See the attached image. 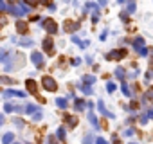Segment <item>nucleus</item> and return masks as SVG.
I'll return each instance as SVG.
<instances>
[{"mask_svg": "<svg viewBox=\"0 0 153 144\" xmlns=\"http://www.w3.org/2000/svg\"><path fill=\"white\" fill-rule=\"evenodd\" d=\"M42 27H43V31H47L49 34H58V31H59L58 24H56L52 18H43V20H42Z\"/></svg>", "mask_w": 153, "mask_h": 144, "instance_id": "1", "label": "nucleus"}, {"mask_svg": "<svg viewBox=\"0 0 153 144\" xmlns=\"http://www.w3.org/2000/svg\"><path fill=\"white\" fill-rule=\"evenodd\" d=\"M42 87H43L47 92L58 90V83H56V79H54L52 76H43V78H42Z\"/></svg>", "mask_w": 153, "mask_h": 144, "instance_id": "2", "label": "nucleus"}, {"mask_svg": "<svg viewBox=\"0 0 153 144\" xmlns=\"http://www.w3.org/2000/svg\"><path fill=\"white\" fill-rule=\"evenodd\" d=\"M126 58V49H114L112 52L106 54V59H124Z\"/></svg>", "mask_w": 153, "mask_h": 144, "instance_id": "3", "label": "nucleus"}, {"mask_svg": "<svg viewBox=\"0 0 153 144\" xmlns=\"http://www.w3.org/2000/svg\"><path fill=\"white\" fill-rule=\"evenodd\" d=\"M131 47H133L137 52L144 50V49H146V42H144V38H142V36H135V38L131 40Z\"/></svg>", "mask_w": 153, "mask_h": 144, "instance_id": "4", "label": "nucleus"}, {"mask_svg": "<svg viewBox=\"0 0 153 144\" xmlns=\"http://www.w3.org/2000/svg\"><path fill=\"white\" fill-rule=\"evenodd\" d=\"M31 61H33L38 68H42V67L45 65V61H43V54H42V52H38V50H34V52L31 54Z\"/></svg>", "mask_w": 153, "mask_h": 144, "instance_id": "5", "label": "nucleus"}, {"mask_svg": "<svg viewBox=\"0 0 153 144\" xmlns=\"http://www.w3.org/2000/svg\"><path fill=\"white\" fill-rule=\"evenodd\" d=\"M43 50L47 52V54H54V42H52V38L51 36H47L45 40H43Z\"/></svg>", "mask_w": 153, "mask_h": 144, "instance_id": "6", "label": "nucleus"}, {"mask_svg": "<svg viewBox=\"0 0 153 144\" xmlns=\"http://www.w3.org/2000/svg\"><path fill=\"white\" fill-rule=\"evenodd\" d=\"M97 110L101 112V115H105V117H108V119H115V115L105 108V101H103V99H99V101H97Z\"/></svg>", "mask_w": 153, "mask_h": 144, "instance_id": "7", "label": "nucleus"}, {"mask_svg": "<svg viewBox=\"0 0 153 144\" xmlns=\"http://www.w3.org/2000/svg\"><path fill=\"white\" fill-rule=\"evenodd\" d=\"M25 87H27V92H29V94H33V96L38 94V85H36L34 79H27V81H25Z\"/></svg>", "mask_w": 153, "mask_h": 144, "instance_id": "8", "label": "nucleus"}, {"mask_svg": "<svg viewBox=\"0 0 153 144\" xmlns=\"http://www.w3.org/2000/svg\"><path fill=\"white\" fill-rule=\"evenodd\" d=\"M2 96L4 97H25V92H20V90H11V88H7V90H4L2 92Z\"/></svg>", "mask_w": 153, "mask_h": 144, "instance_id": "9", "label": "nucleus"}, {"mask_svg": "<svg viewBox=\"0 0 153 144\" xmlns=\"http://www.w3.org/2000/svg\"><path fill=\"white\" fill-rule=\"evenodd\" d=\"M63 29H65V31H68V33H72V31H78V29H79V24H78V22L65 20V24H63Z\"/></svg>", "mask_w": 153, "mask_h": 144, "instance_id": "10", "label": "nucleus"}, {"mask_svg": "<svg viewBox=\"0 0 153 144\" xmlns=\"http://www.w3.org/2000/svg\"><path fill=\"white\" fill-rule=\"evenodd\" d=\"M9 13H11L13 16H25V15H24V11L20 9V6H18V4H11V6H9Z\"/></svg>", "mask_w": 153, "mask_h": 144, "instance_id": "11", "label": "nucleus"}, {"mask_svg": "<svg viewBox=\"0 0 153 144\" xmlns=\"http://www.w3.org/2000/svg\"><path fill=\"white\" fill-rule=\"evenodd\" d=\"M2 144H15V133H13V131L4 133V137H2Z\"/></svg>", "mask_w": 153, "mask_h": 144, "instance_id": "12", "label": "nucleus"}, {"mask_svg": "<svg viewBox=\"0 0 153 144\" xmlns=\"http://www.w3.org/2000/svg\"><path fill=\"white\" fill-rule=\"evenodd\" d=\"M85 106H87V103H85L83 99H74V110H76V112H83Z\"/></svg>", "mask_w": 153, "mask_h": 144, "instance_id": "13", "label": "nucleus"}, {"mask_svg": "<svg viewBox=\"0 0 153 144\" xmlns=\"http://www.w3.org/2000/svg\"><path fill=\"white\" fill-rule=\"evenodd\" d=\"M16 29H18L22 34H25V33H27V29H29V24H27V22H24V20H18V22H16Z\"/></svg>", "mask_w": 153, "mask_h": 144, "instance_id": "14", "label": "nucleus"}, {"mask_svg": "<svg viewBox=\"0 0 153 144\" xmlns=\"http://www.w3.org/2000/svg\"><path fill=\"white\" fill-rule=\"evenodd\" d=\"M65 122L68 128H74L76 124H78V117H74V115H65Z\"/></svg>", "mask_w": 153, "mask_h": 144, "instance_id": "15", "label": "nucleus"}, {"mask_svg": "<svg viewBox=\"0 0 153 144\" xmlns=\"http://www.w3.org/2000/svg\"><path fill=\"white\" fill-rule=\"evenodd\" d=\"M121 90H123V94H124L126 97H131V96H133L131 87H128V83H124V81H123V85H121Z\"/></svg>", "mask_w": 153, "mask_h": 144, "instance_id": "16", "label": "nucleus"}, {"mask_svg": "<svg viewBox=\"0 0 153 144\" xmlns=\"http://www.w3.org/2000/svg\"><path fill=\"white\" fill-rule=\"evenodd\" d=\"M83 83L92 87V85L96 83V76H92V74H85V76H83Z\"/></svg>", "mask_w": 153, "mask_h": 144, "instance_id": "17", "label": "nucleus"}, {"mask_svg": "<svg viewBox=\"0 0 153 144\" xmlns=\"http://www.w3.org/2000/svg\"><path fill=\"white\" fill-rule=\"evenodd\" d=\"M114 74H115V78H117V79H121V81H123V79H124V74H126V70H124L123 67H117Z\"/></svg>", "mask_w": 153, "mask_h": 144, "instance_id": "18", "label": "nucleus"}, {"mask_svg": "<svg viewBox=\"0 0 153 144\" xmlns=\"http://www.w3.org/2000/svg\"><path fill=\"white\" fill-rule=\"evenodd\" d=\"M16 4L20 6V9L24 11V15H27V13L33 11V6H29V4H25V2H16Z\"/></svg>", "mask_w": 153, "mask_h": 144, "instance_id": "19", "label": "nucleus"}, {"mask_svg": "<svg viewBox=\"0 0 153 144\" xmlns=\"http://www.w3.org/2000/svg\"><path fill=\"white\" fill-rule=\"evenodd\" d=\"M56 105H58V108H61V110H65V108L68 106V101H67L65 97H59V99H56Z\"/></svg>", "mask_w": 153, "mask_h": 144, "instance_id": "20", "label": "nucleus"}, {"mask_svg": "<svg viewBox=\"0 0 153 144\" xmlns=\"http://www.w3.org/2000/svg\"><path fill=\"white\" fill-rule=\"evenodd\" d=\"M36 112H40V108L38 106H34V105H25V114H36Z\"/></svg>", "mask_w": 153, "mask_h": 144, "instance_id": "21", "label": "nucleus"}, {"mask_svg": "<svg viewBox=\"0 0 153 144\" xmlns=\"http://www.w3.org/2000/svg\"><path fill=\"white\" fill-rule=\"evenodd\" d=\"M56 137H58L59 140H65V137H67V133H65V126H59V128H58Z\"/></svg>", "mask_w": 153, "mask_h": 144, "instance_id": "22", "label": "nucleus"}, {"mask_svg": "<svg viewBox=\"0 0 153 144\" xmlns=\"http://www.w3.org/2000/svg\"><path fill=\"white\" fill-rule=\"evenodd\" d=\"M88 121H90L96 128H99V122H97V117H96V114H94V112H88Z\"/></svg>", "mask_w": 153, "mask_h": 144, "instance_id": "23", "label": "nucleus"}, {"mask_svg": "<svg viewBox=\"0 0 153 144\" xmlns=\"http://www.w3.org/2000/svg\"><path fill=\"white\" fill-rule=\"evenodd\" d=\"M148 121H149V115H148V112H144V114H140L139 115V122L144 126V124H148Z\"/></svg>", "mask_w": 153, "mask_h": 144, "instance_id": "24", "label": "nucleus"}, {"mask_svg": "<svg viewBox=\"0 0 153 144\" xmlns=\"http://www.w3.org/2000/svg\"><path fill=\"white\" fill-rule=\"evenodd\" d=\"M79 88H81V90H83L87 96H92V94H94V90H92V87H90V85H85V83H83Z\"/></svg>", "mask_w": 153, "mask_h": 144, "instance_id": "25", "label": "nucleus"}, {"mask_svg": "<svg viewBox=\"0 0 153 144\" xmlns=\"http://www.w3.org/2000/svg\"><path fill=\"white\" fill-rule=\"evenodd\" d=\"M135 9H137L135 2H128V6H126V13H128V15H131V13H135Z\"/></svg>", "mask_w": 153, "mask_h": 144, "instance_id": "26", "label": "nucleus"}, {"mask_svg": "<svg viewBox=\"0 0 153 144\" xmlns=\"http://www.w3.org/2000/svg\"><path fill=\"white\" fill-rule=\"evenodd\" d=\"M20 45H22V47H31V45H33V40H31V38H22V40H20Z\"/></svg>", "mask_w": 153, "mask_h": 144, "instance_id": "27", "label": "nucleus"}, {"mask_svg": "<svg viewBox=\"0 0 153 144\" xmlns=\"http://www.w3.org/2000/svg\"><path fill=\"white\" fill-rule=\"evenodd\" d=\"M115 88H117V85H115L114 81H108V83H106V90H108L110 94H114V92H115Z\"/></svg>", "mask_w": 153, "mask_h": 144, "instance_id": "28", "label": "nucleus"}, {"mask_svg": "<svg viewBox=\"0 0 153 144\" xmlns=\"http://www.w3.org/2000/svg\"><path fill=\"white\" fill-rule=\"evenodd\" d=\"M133 133H135V128H126V130L123 131L124 137H133Z\"/></svg>", "mask_w": 153, "mask_h": 144, "instance_id": "29", "label": "nucleus"}, {"mask_svg": "<svg viewBox=\"0 0 153 144\" xmlns=\"http://www.w3.org/2000/svg\"><path fill=\"white\" fill-rule=\"evenodd\" d=\"M151 97H153V90H148V92L142 96V103H146V101H148V99H151Z\"/></svg>", "mask_w": 153, "mask_h": 144, "instance_id": "30", "label": "nucleus"}, {"mask_svg": "<svg viewBox=\"0 0 153 144\" xmlns=\"http://www.w3.org/2000/svg\"><path fill=\"white\" fill-rule=\"evenodd\" d=\"M92 22H94V24L99 22V9H96V11L92 13Z\"/></svg>", "mask_w": 153, "mask_h": 144, "instance_id": "31", "label": "nucleus"}, {"mask_svg": "<svg viewBox=\"0 0 153 144\" xmlns=\"http://www.w3.org/2000/svg\"><path fill=\"white\" fill-rule=\"evenodd\" d=\"M15 108H16V106H13L11 103H4V110H6V112H15Z\"/></svg>", "mask_w": 153, "mask_h": 144, "instance_id": "32", "label": "nucleus"}, {"mask_svg": "<svg viewBox=\"0 0 153 144\" xmlns=\"http://www.w3.org/2000/svg\"><path fill=\"white\" fill-rule=\"evenodd\" d=\"M56 139H58V137H56V135H49V137H47V140H45V142H47V144H56Z\"/></svg>", "mask_w": 153, "mask_h": 144, "instance_id": "33", "label": "nucleus"}, {"mask_svg": "<svg viewBox=\"0 0 153 144\" xmlns=\"http://www.w3.org/2000/svg\"><path fill=\"white\" fill-rule=\"evenodd\" d=\"M0 81H2L4 85H9V83H15V81H13L11 78H7V76H2V79H0Z\"/></svg>", "mask_w": 153, "mask_h": 144, "instance_id": "34", "label": "nucleus"}, {"mask_svg": "<svg viewBox=\"0 0 153 144\" xmlns=\"http://www.w3.org/2000/svg\"><path fill=\"white\" fill-rule=\"evenodd\" d=\"M119 16H121V20H123V22H128V20H130V15H128L126 11H123V13H121Z\"/></svg>", "mask_w": 153, "mask_h": 144, "instance_id": "35", "label": "nucleus"}, {"mask_svg": "<svg viewBox=\"0 0 153 144\" xmlns=\"http://www.w3.org/2000/svg\"><path fill=\"white\" fill-rule=\"evenodd\" d=\"M42 117H43V114H42V110H40V112H36V114L33 115V121H40Z\"/></svg>", "mask_w": 153, "mask_h": 144, "instance_id": "36", "label": "nucleus"}, {"mask_svg": "<svg viewBox=\"0 0 153 144\" xmlns=\"http://www.w3.org/2000/svg\"><path fill=\"white\" fill-rule=\"evenodd\" d=\"M83 144H92V135H90V133L83 139Z\"/></svg>", "mask_w": 153, "mask_h": 144, "instance_id": "37", "label": "nucleus"}, {"mask_svg": "<svg viewBox=\"0 0 153 144\" xmlns=\"http://www.w3.org/2000/svg\"><path fill=\"white\" fill-rule=\"evenodd\" d=\"M72 42H74V43H78V45H79V47H81V43H83V40H79V38H78V36H76V34H74V36H72Z\"/></svg>", "mask_w": 153, "mask_h": 144, "instance_id": "38", "label": "nucleus"}, {"mask_svg": "<svg viewBox=\"0 0 153 144\" xmlns=\"http://www.w3.org/2000/svg\"><path fill=\"white\" fill-rule=\"evenodd\" d=\"M70 63H72V65H74V67H78V65H79V63H81V58H74V59H72V61H70Z\"/></svg>", "mask_w": 153, "mask_h": 144, "instance_id": "39", "label": "nucleus"}, {"mask_svg": "<svg viewBox=\"0 0 153 144\" xmlns=\"http://www.w3.org/2000/svg\"><path fill=\"white\" fill-rule=\"evenodd\" d=\"M0 9H2V11H9V6L6 2H0Z\"/></svg>", "mask_w": 153, "mask_h": 144, "instance_id": "40", "label": "nucleus"}, {"mask_svg": "<svg viewBox=\"0 0 153 144\" xmlns=\"http://www.w3.org/2000/svg\"><path fill=\"white\" fill-rule=\"evenodd\" d=\"M96 144H108V142H106L103 137H97V139H96Z\"/></svg>", "mask_w": 153, "mask_h": 144, "instance_id": "41", "label": "nucleus"}, {"mask_svg": "<svg viewBox=\"0 0 153 144\" xmlns=\"http://www.w3.org/2000/svg\"><path fill=\"white\" fill-rule=\"evenodd\" d=\"M15 124H16L18 128H22V126H24V121H22V119H15Z\"/></svg>", "mask_w": 153, "mask_h": 144, "instance_id": "42", "label": "nucleus"}, {"mask_svg": "<svg viewBox=\"0 0 153 144\" xmlns=\"http://www.w3.org/2000/svg\"><path fill=\"white\" fill-rule=\"evenodd\" d=\"M88 45H90V42H88V40H83V43H81V49H87Z\"/></svg>", "mask_w": 153, "mask_h": 144, "instance_id": "43", "label": "nucleus"}, {"mask_svg": "<svg viewBox=\"0 0 153 144\" xmlns=\"http://www.w3.org/2000/svg\"><path fill=\"white\" fill-rule=\"evenodd\" d=\"M47 7H49V11H54L56 9V4H47Z\"/></svg>", "mask_w": 153, "mask_h": 144, "instance_id": "44", "label": "nucleus"}, {"mask_svg": "<svg viewBox=\"0 0 153 144\" xmlns=\"http://www.w3.org/2000/svg\"><path fill=\"white\" fill-rule=\"evenodd\" d=\"M148 115H149V117L153 119V108H149V110H148Z\"/></svg>", "mask_w": 153, "mask_h": 144, "instance_id": "45", "label": "nucleus"}, {"mask_svg": "<svg viewBox=\"0 0 153 144\" xmlns=\"http://www.w3.org/2000/svg\"><path fill=\"white\" fill-rule=\"evenodd\" d=\"M128 144H139V142H128Z\"/></svg>", "mask_w": 153, "mask_h": 144, "instance_id": "46", "label": "nucleus"}, {"mask_svg": "<svg viewBox=\"0 0 153 144\" xmlns=\"http://www.w3.org/2000/svg\"><path fill=\"white\" fill-rule=\"evenodd\" d=\"M15 144H20V142H15Z\"/></svg>", "mask_w": 153, "mask_h": 144, "instance_id": "47", "label": "nucleus"}]
</instances>
